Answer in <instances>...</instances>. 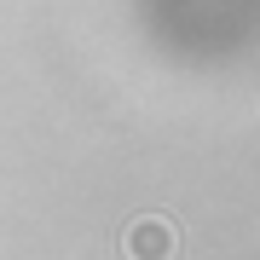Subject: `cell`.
<instances>
[{"instance_id":"6da1fadb","label":"cell","mask_w":260,"mask_h":260,"mask_svg":"<svg viewBox=\"0 0 260 260\" xmlns=\"http://www.w3.org/2000/svg\"><path fill=\"white\" fill-rule=\"evenodd\" d=\"M127 260H168L174 254V225L162 220V214H145V220L127 225Z\"/></svg>"}]
</instances>
